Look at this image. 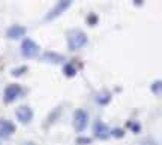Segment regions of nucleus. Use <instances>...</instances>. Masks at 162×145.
<instances>
[{"label":"nucleus","instance_id":"nucleus-4","mask_svg":"<svg viewBox=\"0 0 162 145\" xmlns=\"http://www.w3.org/2000/svg\"><path fill=\"white\" fill-rule=\"evenodd\" d=\"M38 43H35L33 41H30V39H24L23 41V45H21V51H23V55H26V57H35V55L38 54Z\"/></svg>","mask_w":162,"mask_h":145},{"label":"nucleus","instance_id":"nucleus-17","mask_svg":"<svg viewBox=\"0 0 162 145\" xmlns=\"http://www.w3.org/2000/svg\"><path fill=\"white\" fill-rule=\"evenodd\" d=\"M111 135H113L114 138H122V136H123V130H122V129H114Z\"/></svg>","mask_w":162,"mask_h":145},{"label":"nucleus","instance_id":"nucleus-5","mask_svg":"<svg viewBox=\"0 0 162 145\" xmlns=\"http://www.w3.org/2000/svg\"><path fill=\"white\" fill-rule=\"evenodd\" d=\"M20 93H21L20 85H17V84H11V85H8L6 90H5V102H6V103L14 102Z\"/></svg>","mask_w":162,"mask_h":145},{"label":"nucleus","instance_id":"nucleus-3","mask_svg":"<svg viewBox=\"0 0 162 145\" xmlns=\"http://www.w3.org/2000/svg\"><path fill=\"white\" fill-rule=\"evenodd\" d=\"M74 127L77 132H83L87 127V114L83 109H77L74 115Z\"/></svg>","mask_w":162,"mask_h":145},{"label":"nucleus","instance_id":"nucleus-14","mask_svg":"<svg viewBox=\"0 0 162 145\" xmlns=\"http://www.w3.org/2000/svg\"><path fill=\"white\" fill-rule=\"evenodd\" d=\"M152 90H153V93H156V94H161V81H156V82L153 84V87H152Z\"/></svg>","mask_w":162,"mask_h":145},{"label":"nucleus","instance_id":"nucleus-10","mask_svg":"<svg viewBox=\"0 0 162 145\" xmlns=\"http://www.w3.org/2000/svg\"><path fill=\"white\" fill-rule=\"evenodd\" d=\"M42 60L44 62H50V63H60L63 62V55L54 54V52H45L42 55Z\"/></svg>","mask_w":162,"mask_h":145},{"label":"nucleus","instance_id":"nucleus-2","mask_svg":"<svg viewBox=\"0 0 162 145\" xmlns=\"http://www.w3.org/2000/svg\"><path fill=\"white\" fill-rule=\"evenodd\" d=\"M72 2H74V0H59V3H57V5L53 8V11H51V12L45 17V20H47V21L54 20L56 17H59L60 14H63L68 8L71 6V3H72Z\"/></svg>","mask_w":162,"mask_h":145},{"label":"nucleus","instance_id":"nucleus-13","mask_svg":"<svg viewBox=\"0 0 162 145\" xmlns=\"http://www.w3.org/2000/svg\"><path fill=\"white\" fill-rule=\"evenodd\" d=\"M98 22V15H94V14H90L87 17V24L89 26H94Z\"/></svg>","mask_w":162,"mask_h":145},{"label":"nucleus","instance_id":"nucleus-12","mask_svg":"<svg viewBox=\"0 0 162 145\" xmlns=\"http://www.w3.org/2000/svg\"><path fill=\"white\" fill-rule=\"evenodd\" d=\"M63 73L66 76H74L75 75V68L72 64H66L65 68H63Z\"/></svg>","mask_w":162,"mask_h":145},{"label":"nucleus","instance_id":"nucleus-8","mask_svg":"<svg viewBox=\"0 0 162 145\" xmlns=\"http://www.w3.org/2000/svg\"><path fill=\"white\" fill-rule=\"evenodd\" d=\"M24 33H26V28L21 27V26H12L8 30V36L12 38V39H18L21 36H24Z\"/></svg>","mask_w":162,"mask_h":145},{"label":"nucleus","instance_id":"nucleus-15","mask_svg":"<svg viewBox=\"0 0 162 145\" xmlns=\"http://www.w3.org/2000/svg\"><path fill=\"white\" fill-rule=\"evenodd\" d=\"M26 70H27V68H26V66H23V68H18V69H15V70H14V72H12V75H14V76H20L21 73H24Z\"/></svg>","mask_w":162,"mask_h":145},{"label":"nucleus","instance_id":"nucleus-19","mask_svg":"<svg viewBox=\"0 0 162 145\" xmlns=\"http://www.w3.org/2000/svg\"><path fill=\"white\" fill-rule=\"evenodd\" d=\"M143 0H135V5H141Z\"/></svg>","mask_w":162,"mask_h":145},{"label":"nucleus","instance_id":"nucleus-18","mask_svg":"<svg viewBox=\"0 0 162 145\" xmlns=\"http://www.w3.org/2000/svg\"><path fill=\"white\" fill-rule=\"evenodd\" d=\"M128 127H129V129H132L135 133H138V132H140V126L135 124V123H132V121H131V123H128Z\"/></svg>","mask_w":162,"mask_h":145},{"label":"nucleus","instance_id":"nucleus-7","mask_svg":"<svg viewBox=\"0 0 162 145\" xmlns=\"http://www.w3.org/2000/svg\"><path fill=\"white\" fill-rule=\"evenodd\" d=\"M32 115H33V112L27 106H21V108L17 109V118L20 120L21 123H29L32 120Z\"/></svg>","mask_w":162,"mask_h":145},{"label":"nucleus","instance_id":"nucleus-6","mask_svg":"<svg viewBox=\"0 0 162 145\" xmlns=\"http://www.w3.org/2000/svg\"><path fill=\"white\" fill-rule=\"evenodd\" d=\"M93 132H94V135H96V138H99V139H107L108 136L111 135L110 129H108L102 121H96V123H94Z\"/></svg>","mask_w":162,"mask_h":145},{"label":"nucleus","instance_id":"nucleus-11","mask_svg":"<svg viewBox=\"0 0 162 145\" xmlns=\"http://www.w3.org/2000/svg\"><path fill=\"white\" fill-rule=\"evenodd\" d=\"M96 100H98V103L101 105H105L110 102V94L108 93H104V94H99V96L96 97Z\"/></svg>","mask_w":162,"mask_h":145},{"label":"nucleus","instance_id":"nucleus-1","mask_svg":"<svg viewBox=\"0 0 162 145\" xmlns=\"http://www.w3.org/2000/svg\"><path fill=\"white\" fill-rule=\"evenodd\" d=\"M87 42V38L86 35L80 32V30H74L69 33V38H68V43H69V48L71 49H80L81 47H84Z\"/></svg>","mask_w":162,"mask_h":145},{"label":"nucleus","instance_id":"nucleus-16","mask_svg":"<svg viewBox=\"0 0 162 145\" xmlns=\"http://www.w3.org/2000/svg\"><path fill=\"white\" fill-rule=\"evenodd\" d=\"M90 142H92V139H90V138H78V139H77V144H78V145L90 144Z\"/></svg>","mask_w":162,"mask_h":145},{"label":"nucleus","instance_id":"nucleus-9","mask_svg":"<svg viewBox=\"0 0 162 145\" xmlns=\"http://www.w3.org/2000/svg\"><path fill=\"white\" fill-rule=\"evenodd\" d=\"M0 127H2V132H3L5 136H8V135H11V133L15 132V126L11 121H8V120H2L0 121Z\"/></svg>","mask_w":162,"mask_h":145}]
</instances>
